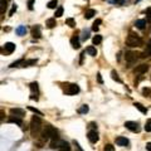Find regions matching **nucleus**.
I'll use <instances>...</instances> for the list:
<instances>
[{"instance_id": "1", "label": "nucleus", "mask_w": 151, "mask_h": 151, "mask_svg": "<svg viewBox=\"0 0 151 151\" xmlns=\"http://www.w3.org/2000/svg\"><path fill=\"white\" fill-rule=\"evenodd\" d=\"M43 126H42V119L39 116H33L30 120V135L32 137L37 138L42 133Z\"/></svg>"}, {"instance_id": "2", "label": "nucleus", "mask_w": 151, "mask_h": 151, "mask_svg": "<svg viewBox=\"0 0 151 151\" xmlns=\"http://www.w3.org/2000/svg\"><path fill=\"white\" fill-rule=\"evenodd\" d=\"M40 136H42V141H45V140H48V138H50V140H57V138H59V136H58V131L50 125L44 126L43 130H42Z\"/></svg>"}, {"instance_id": "3", "label": "nucleus", "mask_w": 151, "mask_h": 151, "mask_svg": "<svg viewBox=\"0 0 151 151\" xmlns=\"http://www.w3.org/2000/svg\"><path fill=\"white\" fill-rule=\"evenodd\" d=\"M126 45H128V47H141L142 45V39L138 35L133 34V33H130V34L126 37Z\"/></svg>"}, {"instance_id": "4", "label": "nucleus", "mask_w": 151, "mask_h": 151, "mask_svg": "<svg viewBox=\"0 0 151 151\" xmlns=\"http://www.w3.org/2000/svg\"><path fill=\"white\" fill-rule=\"evenodd\" d=\"M140 54L136 53V52H131V50H128V52H126L125 53V59L126 62L128 63V64H133L136 61H137V58Z\"/></svg>"}, {"instance_id": "5", "label": "nucleus", "mask_w": 151, "mask_h": 151, "mask_svg": "<svg viewBox=\"0 0 151 151\" xmlns=\"http://www.w3.org/2000/svg\"><path fill=\"white\" fill-rule=\"evenodd\" d=\"M79 92V86L78 85H66V88H64V93L66 95H69V96H73V95H77Z\"/></svg>"}, {"instance_id": "6", "label": "nucleus", "mask_w": 151, "mask_h": 151, "mask_svg": "<svg viewBox=\"0 0 151 151\" xmlns=\"http://www.w3.org/2000/svg\"><path fill=\"white\" fill-rule=\"evenodd\" d=\"M125 127L132 132H140V125L137 122H133V121H126Z\"/></svg>"}, {"instance_id": "7", "label": "nucleus", "mask_w": 151, "mask_h": 151, "mask_svg": "<svg viewBox=\"0 0 151 151\" xmlns=\"http://www.w3.org/2000/svg\"><path fill=\"white\" fill-rule=\"evenodd\" d=\"M87 137H88V140H90L92 144H96V142L99 140L97 130H90V131H88V133H87Z\"/></svg>"}, {"instance_id": "8", "label": "nucleus", "mask_w": 151, "mask_h": 151, "mask_svg": "<svg viewBox=\"0 0 151 151\" xmlns=\"http://www.w3.org/2000/svg\"><path fill=\"white\" fill-rule=\"evenodd\" d=\"M3 50H4V53H5V54H11L15 50V44L11 43V42H8V43L4 44Z\"/></svg>"}, {"instance_id": "9", "label": "nucleus", "mask_w": 151, "mask_h": 151, "mask_svg": "<svg viewBox=\"0 0 151 151\" xmlns=\"http://www.w3.org/2000/svg\"><path fill=\"white\" fill-rule=\"evenodd\" d=\"M149 71V66L147 64H140V66H137L136 68H135V71H133V73L135 74H144V73H146Z\"/></svg>"}, {"instance_id": "10", "label": "nucleus", "mask_w": 151, "mask_h": 151, "mask_svg": "<svg viewBox=\"0 0 151 151\" xmlns=\"http://www.w3.org/2000/svg\"><path fill=\"white\" fill-rule=\"evenodd\" d=\"M10 115L15 116V117H19V119H23L24 115H25V111L22 110V108H11V110H10Z\"/></svg>"}, {"instance_id": "11", "label": "nucleus", "mask_w": 151, "mask_h": 151, "mask_svg": "<svg viewBox=\"0 0 151 151\" xmlns=\"http://www.w3.org/2000/svg\"><path fill=\"white\" fill-rule=\"evenodd\" d=\"M71 45H72V48L74 49H79L81 48V44H79V39H78V35H73L71 38Z\"/></svg>"}, {"instance_id": "12", "label": "nucleus", "mask_w": 151, "mask_h": 151, "mask_svg": "<svg viewBox=\"0 0 151 151\" xmlns=\"http://www.w3.org/2000/svg\"><path fill=\"white\" fill-rule=\"evenodd\" d=\"M63 145V140L57 138V140H52L50 141V149L56 150V149H61V146Z\"/></svg>"}, {"instance_id": "13", "label": "nucleus", "mask_w": 151, "mask_h": 151, "mask_svg": "<svg viewBox=\"0 0 151 151\" xmlns=\"http://www.w3.org/2000/svg\"><path fill=\"white\" fill-rule=\"evenodd\" d=\"M32 35L34 38H40L42 37V30H40V27L39 25H34V27L32 28Z\"/></svg>"}, {"instance_id": "14", "label": "nucleus", "mask_w": 151, "mask_h": 151, "mask_svg": "<svg viewBox=\"0 0 151 151\" xmlns=\"http://www.w3.org/2000/svg\"><path fill=\"white\" fill-rule=\"evenodd\" d=\"M116 144L119 145V146H128V140L126 137H122V136H120V137H117L116 138Z\"/></svg>"}, {"instance_id": "15", "label": "nucleus", "mask_w": 151, "mask_h": 151, "mask_svg": "<svg viewBox=\"0 0 151 151\" xmlns=\"http://www.w3.org/2000/svg\"><path fill=\"white\" fill-rule=\"evenodd\" d=\"M8 122H10V123H16V125L22 126V125H23V120L19 119V117H15V116H10L9 119H8Z\"/></svg>"}, {"instance_id": "16", "label": "nucleus", "mask_w": 151, "mask_h": 151, "mask_svg": "<svg viewBox=\"0 0 151 151\" xmlns=\"http://www.w3.org/2000/svg\"><path fill=\"white\" fill-rule=\"evenodd\" d=\"M37 59H28V61H23V64L22 67L25 68V67H32V66H35L37 64Z\"/></svg>"}, {"instance_id": "17", "label": "nucleus", "mask_w": 151, "mask_h": 151, "mask_svg": "<svg viewBox=\"0 0 151 151\" xmlns=\"http://www.w3.org/2000/svg\"><path fill=\"white\" fill-rule=\"evenodd\" d=\"M45 25H47V28L48 29H52V28H54L57 25V22H56V18H50V19H48L47 20V23H45Z\"/></svg>"}, {"instance_id": "18", "label": "nucleus", "mask_w": 151, "mask_h": 151, "mask_svg": "<svg viewBox=\"0 0 151 151\" xmlns=\"http://www.w3.org/2000/svg\"><path fill=\"white\" fill-rule=\"evenodd\" d=\"M95 15H96V10H95V9H88V10H86V13H85V18H86V19H92Z\"/></svg>"}, {"instance_id": "19", "label": "nucleus", "mask_w": 151, "mask_h": 151, "mask_svg": "<svg viewBox=\"0 0 151 151\" xmlns=\"http://www.w3.org/2000/svg\"><path fill=\"white\" fill-rule=\"evenodd\" d=\"M133 106H135L136 108H137V110L138 111H140L141 113H144V115H146V113H147V108H146L145 106H142V104L141 103H138V102H136L135 104H133Z\"/></svg>"}, {"instance_id": "20", "label": "nucleus", "mask_w": 151, "mask_h": 151, "mask_svg": "<svg viewBox=\"0 0 151 151\" xmlns=\"http://www.w3.org/2000/svg\"><path fill=\"white\" fill-rule=\"evenodd\" d=\"M141 57H142V58H145V57H151V42H149V43H147L146 50L141 54Z\"/></svg>"}, {"instance_id": "21", "label": "nucleus", "mask_w": 151, "mask_h": 151, "mask_svg": "<svg viewBox=\"0 0 151 151\" xmlns=\"http://www.w3.org/2000/svg\"><path fill=\"white\" fill-rule=\"evenodd\" d=\"M29 88H30L32 93L38 95V92H39V87H38V83H37V82H32L30 86H29Z\"/></svg>"}, {"instance_id": "22", "label": "nucleus", "mask_w": 151, "mask_h": 151, "mask_svg": "<svg viewBox=\"0 0 151 151\" xmlns=\"http://www.w3.org/2000/svg\"><path fill=\"white\" fill-rule=\"evenodd\" d=\"M86 52L90 54L91 57H96L97 56V50H96V48L95 47H92V45H90V47H88L87 49H86Z\"/></svg>"}, {"instance_id": "23", "label": "nucleus", "mask_w": 151, "mask_h": 151, "mask_svg": "<svg viewBox=\"0 0 151 151\" xmlns=\"http://www.w3.org/2000/svg\"><path fill=\"white\" fill-rule=\"evenodd\" d=\"M135 25H136V28H138V29H144L145 25H146V20L145 19H138V20H136Z\"/></svg>"}, {"instance_id": "24", "label": "nucleus", "mask_w": 151, "mask_h": 151, "mask_svg": "<svg viewBox=\"0 0 151 151\" xmlns=\"http://www.w3.org/2000/svg\"><path fill=\"white\" fill-rule=\"evenodd\" d=\"M15 32L18 35H24L25 32H27V28H25V25H20V27H18L15 29Z\"/></svg>"}, {"instance_id": "25", "label": "nucleus", "mask_w": 151, "mask_h": 151, "mask_svg": "<svg viewBox=\"0 0 151 151\" xmlns=\"http://www.w3.org/2000/svg\"><path fill=\"white\" fill-rule=\"evenodd\" d=\"M58 151H71V146L67 141H63V145L61 146V149H58Z\"/></svg>"}, {"instance_id": "26", "label": "nucleus", "mask_w": 151, "mask_h": 151, "mask_svg": "<svg viewBox=\"0 0 151 151\" xmlns=\"http://www.w3.org/2000/svg\"><path fill=\"white\" fill-rule=\"evenodd\" d=\"M92 42H93V44H95V45L99 44L101 42H102V35H99V34H96V35L93 37V39H92Z\"/></svg>"}, {"instance_id": "27", "label": "nucleus", "mask_w": 151, "mask_h": 151, "mask_svg": "<svg viewBox=\"0 0 151 151\" xmlns=\"http://www.w3.org/2000/svg\"><path fill=\"white\" fill-rule=\"evenodd\" d=\"M111 77H112L113 81H116V82H119V83L122 82V81H121V78L119 77V74H117L116 71H112V72H111Z\"/></svg>"}, {"instance_id": "28", "label": "nucleus", "mask_w": 151, "mask_h": 151, "mask_svg": "<svg viewBox=\"0 0 151 151\" xmlns=\"http://www.w3.org/2000/svg\"><path fill=\"white\" fill-rule=\"evenodd\" d=\"M88 111H90V107H88L87 104H83L82 107L78 108V113H81V115H82V113H87Z\"/></svg>"}, {"instance_id": "29", "label": "nucleus", "mask_w": 151, "mask_h": 151, "mask_svg": "<svg viewBox=\"0 0 151 151\" xmlns=\"http://www.w3.org/2000/svg\"><path fill=\"white\" fill-rule=\"evenodd\" d=\"M23 61H24V59H19V61H16V62H13L9 67H10V68H15V67H22Z\"/></svg>"}, {"instance_id": "30", "label": "nucleus", "mask_w": 151, "mask_h": 151, "mask_svg": "<svg viewBox=\"0 0 151 151\" xmlns=\"http://www.w3.org/2000/svg\"><path fill=\"white\" fill-rule=\"evenodd\" d=\"M101 23H102V20H101V19L96 20V22L93 23V25H92V30H93V32H97V30H98V25H99Z\"/></svg>"}, {"instance_id": "31", "label": "nucleus", "mask_w": 151, "mask_h": 151, "mask_svg": "<svg viewBox=\"0 0 151 151\" xmlns=\"http://www.w3.org/2000/svg\"><path fill=\"white\" fill-rule=\"evenodd\" d=\"M66 24L69 25L71 28H74V27H76V22H74L73 18H68V19H67V20H66Z\"/></svg>"}, {"instance_id": "32", "label": "nucleus", "mask_w": 151, "mask_h": 151, "mask_svg": "<svg viewBox=\"0 0 151 151\" xmlns=\"http://www.w3.org/2000/svg\"><path fill=\"white\" fill-rule=\"evenodd\" d=\"M63 15V6H58L56 10V18H61Z\"/></svg>"}, {"instance_id": "33", "label": "nucleus", "mask_w": 151, "mask_h": 151, "mask_svg": "<svg viewBox=\"0 0 151 151\" xmlns=\"http://www.w3.org/2000/svg\"><path fill=\"white\" fill-rule=\"evenodd\" d=\"M57 0H50V1L48 3V8H49V9H56V8H57Z\"/></svg>"}, {"instance_id": "34", "label": "nucleus", "mask_w": 151, "mask_h": 151, "mask_svg": "<svg viewBox=\"0 0 151 151\" xmlns=\"http://www.w3.org/2000/svg\"><path fill=\"white\" fill-rule=\"evenodd\" d=\"M28 110L29 111H32V112H34V113H37L38 116H43V113H42V111H39V110H37V108H34V107H32V106H29L28 107Z\"/></svg>"}, {"instance_id": "35", "label": "nucleus", "mask_w": 151, "mask_h": 151, "mask_svg": "<svg viewBox=\"0 0 151 151\" xmlns=\"http://www.w3.org/2000/svg\"><path fill=\"white\" fill-rule=\"evenodd\" d=\"M146 22L151 23V8L146 9Z\"/></svg>"}, {"instance_id": "36", "label": "nucleus", "mask_w": 151, "mask_h": 151, "mask_svg": "<svg viewBox=\"0 0 151 151\" xmlns=\"http://www.w3.org/2000/svg\"><path fill=\"white\" fill-rule=\"evenodd\" d=\"M5 9H6V0H1V5H0V10H1V14H4Z\"/></svg>"}, {"instance_id": "37", "label": "nucleus", "mask_w": 151, "mask_h": 151, "mask_svg": "<svg viewBox=\"0 0 151 151\" xmlns=\"http://www.w3.org/2000/svg\"><path fill=\"white\" fill-rule=\"evenodd\" d=\"M72 144H73V146H76V150H77V151H83V149L81 147V145H79V142H78V141L73 140Z\"/></svg>"}, {"instance_id": "38", "label": "nucleus", "mask_w": 151, "mask_h": 151, "mask_svg": "<svg viewBox=\"0 0 151 151\" xmlns=\"http://www.w3.org/2000/svg\"><path fill=\"white\" fill-rule=\"evenodd\" d=\"M142 95H144V96H150L151 95V90H150L149 87L142 88Z\"/></svg>"}, {"instance_id": "39", "label": "nucleus", "mask_w": 151, "mask_h": 151, "mask_svg": "<svg viewBox=\"0 0 151 151\" xmlns=\"http://www.w3.org/2000/svg\"><path fill=\"white\" fill-rule=\"evenodd\" d=\"M103 151H115V149H113V146L111 144H107V145H104Z\"/></svg>"}, {"instance_id": "40", "label": "nucleus", "mask_w": 151, "mask_h": 151, "mask_svg": "<svg viewBox=\"0 0 151 151\" xmlns=\"http://www.w3.org/2000/svg\"><path fill=\"white\" fill-rule=\"evenodd\" d=\"M126 1H127V0H112V3L116 4V5H123Z\"/></svg>"}, {"instance_id": "41", "label": "nucleus", "mask_w": 151, "mask_h": 151, "mask_svg": "<svg viewBox=\"0 0 151 151\" xmlns=\"http://www.w3.org/2000/svg\"><path fill=\"white\" fill-rule=\"evenodd\" d=\"M16 9H18V6H16V5H15V4H14V5H13V6H11V10L9 11V16H11L13 14H14V13L16 11Z\"/></svg>"}, {"instance_id": "42", "label": "nucleus", "mask_w": 151, "mask_h": 151, "mask_svg": "<svg viewBox=\"0 0 151 151\" xmlns=\"http://www.w3.org/2000/svg\"><path fill=\"white\" fill-rule=\"evenodd\" d=\"M88 127H90V130H97V123H95V122H90V125H88Z\"/></svg>"}, {"instance_id": "43", "label": "nucleus", "mask_w": 151, "mask_h": 151, "mask_svg": "<svg viewBox=\"0 0 151 151\" xmlns=\"http://www.w3.org/2000/svg\"><path fill=\"white\" fill-rule=\"evenodd\" d=\"M88 38H90V33L88 32H83V35H82V39L83 40H87Z\"/></svg>"}, {"instance_id": "44", "label": "nucleus", "mask_w": 151, "mask_h": 151, "mask_svg": "<svg viewBox=\"0 0 151 151\" xmlns=\"http://www.w3.org/2000/svg\"><path fill=\"white\" fill-rule=\"evenodd\" d=\"M145 131H146V132H151V123H150V122L146 123V126H145Z\"/></svg>"}, {"instance_id": "45", "label": "nucleus", "mask_w": 151, "mask_h": 151, "mask_svg": "<svg viewBox=\"0 0 151 151\" xmlns=\"http://www.w3.org/2000/svg\"><path fill=\"white\" fill-rule=\"evenodd\" d=\"M33 4H34V1H33V0H29V3H28L29 10H33Z\"/></svg>"}, {"instance_id": "46", "label": "nucleus", "mask_w": 151, "mask_h": 151, "mask_svg": "<svg viewBox=\"0 0 151 151\" xmlns=\"http://www.w3.org/2000/svg\"><path fill=\"white\" fill-rule=\"evenodd\" d=\"M85 54H86V52H82V53H81V59H79V64H82V63H83V58H85Z\"/></svg>"}, {"instance_id": "47", "label": "nucleus", "mask_w": 151, "mask_h": 151, "mask_svg": "<svg viewBox=\"0 0 151 151\" xmlns=\"http://www.w3.org/2000/svg\"><path fill=\"white\" fill-rule=\"evenodd\" d=\"M97 81H98V83H102V77H101V73H97Z\"/></svg>"}, {"instance_id": "48", "label": "nucleus", "mask_w": 151, "mask_h": 151, "mask_svg": "<svg viewBox=\"0 0 151 151\" xmlns=\"http://www.w3.org/2000/svg\"><path fill=\"white\" fill-rule=\"evenodd\" d=\"M146 150L151 151V142H147V144H146Z\"/></svg>"}, {"instance_id": "49", "label": "nucleus", "mask_w": 151, "mask_h": 151, "mask_svg": "<svg viewBox=\"0 0 151 151\" xmlns=\"http://www.w3.org/2000/svg\"><path fill=\"white\" fill-rule=\"evenodd\" d=\"M30 99H35V101H38V96H37V95H34V93H33V95L30 96Z\"/></svg>"}, {"instance_id": "50", "label": "nucleus", "mask_w": 151, "mask_h": 151, "mask_svg": "<svg viewBox=\"0 0 151 151\" xmlns=\"http://www.w3.org/2000/svg\"><path fill=\"white\" fill-rule=\"evenodd\" d=\"M147 122H150V123H151V119H150V120H149V121H147Z\"/></svg>"}, {"instance_id": "51", "label": "nucleus", "mask_w": 151, "mask_h": 151, "mask_svg": "<svg viewBox=\"0 0 151 151\" xmlns=\"http://www.w3.org/2000/svg\"><path fill=\"white\" fill-rule=\"evenodd\" d=\"M137 1H140V0H137Z\"/></svg>"}]
</instances>
